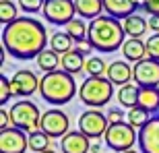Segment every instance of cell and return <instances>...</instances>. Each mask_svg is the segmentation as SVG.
Returning <instances> with one entry per match:
<instances>
[{
  "mask_svg": "<svg viewBox=\"0 0 159 153\" xmlns=\"http://www.w3.org/2000/svg\"><path fill=\"white\" fill-rule=\"evenodd\" d=\"M46 44H50L46 27L33 17L23 15L2 29V48L17 60L37 58L46 50Z\"/></svg>",
  "mask_w": 159,
  "mask_h": 153,
  "instance_id": "obj_1",
  "label": "cell"
},
{
  "mask_svg": "<svg viewBox=\"0 0 159 153\" xmlns=\"http://www.w3.org/2000/svg\"><path fill=\"white\" fill-rule=\"evenodd\" d=\"M124 35L126 33H124L122 21L110 17V15H101L89 23L87 39L91 41L93 50L101 54H112L116 50H122L124 41H126Z\"/></svg>",
  "mask_w": 159,
  "mask_h": 153,
  "instance_id": "obj_2",
  "label": "cell"
},
{
  "mask_svg": "<svg viewBox=\"0 0 159 153\" xmlns=\"http://www.w3.org/2000/svg\"><path fill=\"white\" fill-rule=\"evenodd\" d=\"M39 95L50 106H64L79 95L75 76L64 71H52L39 79Z\"/></svg>",
  "mask_w": 159,
  "mask_h": 153,
  "instance_id": "obj_3",
  "label": "cell"
},
{
  "mask_svg": "<svg viewBox=\"0 0 159 153\" xmlns=\"http://www.w3.org/2000/svg\"><path fill=\"white\" fill-rule=\"evenodd\" d=\"M114 95V85L107 76H87L79 87V100L89 110H99L110 104Z\"/></svg>",
  "mask_w": 159,
  "mask_h": 153,
  "instance_id": "obj_4",
  "label": "cell"
},
{
  "mask_svg": "<svg viewBox=\"0 0 159 153\" xmlns=\"http://www.w3.org/2000/svg\"><path fill=\"white\" fill-rule=\"evenodd\" d=\"M11 120L15 128L25 130L27 135L39 130V122H41V112L39 108L29 100H19L11 106Z\"/></svg>",
  "mask_w": 159,
  "mask_h": 153,
  "instance_id": "obj_5",
  "label": "cell"
},
{
  "mask_svg": "<svg viewBox=\"0 0 159 153\" xmlns=\"http://www.w3.org/2000/svg\"><path fill=\"white\" fill-rule=\"evenodd\" d=\"M103 141L112 151L124 153L134 147V143H139V135H136V128H132L128 122H118L107 126Z\"/></svg>",
  "mask_w": 159,
  "mask_h": 153,
  "instance_id": "obj_6",
  "label": "cell"
},
{
  "mask_svg": "<svg viewBox=\"0 0 159 153\" xmlns=\"http://www.w3.org/2000/svg\"><path fill=\"white\" fill-rule=\"evenodd\" d=\"M75 12H77L75 0H46L41 15L52 25H68L75 19Z\"/></svg>",
  "mask_w": 159,
  "mask_h": 153,
  "instance_id": "obj_7",
  "label": "cell"
},
{
  "mask_svg": "<svg viewBox=\"0 0 159 153\" xmlns=\"http://www.w3.org/2000/svg\"><path fill=\"white\" fill-rule=\"evenodd\" d=\"M39 128L50 139H62L66 132H70V120H68V116L62 110L52 108V110H46V112L41 114Z\"/></svg>",
  "mask_w": 159,
  "mask_h": 153,
  "instance_id": "obj_8",
  "label": "cell"
},
{
  "mask_svg": "<svg viewBox=\"0 0 159 153\" xmlns=\"http://www.w3.org/2000/svg\"><path fill=\"white\" fill-rule=\"evenodd\" d=\"M107 126H110V120L99 110H87V112H83L79 116V130L85 137H89L91 141L101 139V137L106 135Z\"/></svg>",
  "mask_w": 159,
  "mask_h": 153,
  "instance_id": "obj_9",
  "label": "cell"
},
{
  "mask_svg": "<svg viewBox=\"0 0 159 153\" xmlns=\"http://www.w3.org/2000/svg\"><path fill=\"white\" fill-rule=\"evenodd\" d=\"M29 149V135L21 128L0 130V153H25Z\"/></svg>",
  "mask_w": 159,
  "mask_h": 153,
  "instance_id": "obj_10",
  "label": "cell"
},
{
  "mask_svg": "<svg viewBox=\"0 0 159 153\" xmlns=\"http://www.w3.org/2000/svg\"><path fill=\"white\" fill-rule=\"evenodd\" d=\"M11 89H12V97H29L35 91H39V79L33 71H17L11 79Z\"/></svg>",
  "mask_w": 159,
  "mask_h": 153,
  "instance_id": "obj_11",
  "label": "cell"
},
{
  "mask_svg": "<svg viewBox=\"0 0 159 153\" xmlns=\"http://www.w3.org/2000/svg\"><path fill=\"white\" fill-rule=\"evenodd\" d=\"M134 76L132 81L139 87H159V60L145 58L132 66Z\"/></svg>",
  "mask_w": 159,
  "mask_h": 153,
  "instance_id": "obj_12",
  "label": "cell"
},
{
  "mask_svg": "<svg viewBox=\"0 0 159 153\" xmlns=\"http://www.w3.org/2000/svg\"><path fill=\"white\" fill-rule=\"evenodd\" d=\"M141 153H159V114L151 116L145 126L139 130Z\"/></svg>",
  "mask_w": 159,
  "mask_h": 153,
  "instance_id": "obj_13",
  "label": "cell"
},
{
  "mask_svg": "<svg viewBox=\"0 0 159 153\" xmlns=\"http://www.w3.org/2000/svg\"><path fill=\"white\" fill-rule=\"evenodd\" d=\"M60 151L62 153H89L91 151V139L85 137L81 130H70L60 139Z\"/></svg>",
  "mask_w": 159,
  "mask_h": 153,
  "instance_id": "obj_14",
  "label": "cell"
},
{
  "mask_svg": "<svg viewBox=\"0 0 159 153\" xmlns=\"http://www.w3.org/2000/svg\"><path fill=\"white\" fill-rule=\"evenodd\" d=\"M107 79L112 81V85H118V87H124V85H128L132 81V76H134V71H132V66L126 62V60H114L107 64Z\"/></svg>",
  "mask_w": 159,
  "mask_h": 153,
  "instance_id": "obj_15",
  "label": "cell"
},
{
  "mask_svg": "<svg viewBox=\"0 0 159 153\" xmlns=\"http://www.w3.org/2000/svg\"><path fill=\"white\" fill-rule=\"evenodd\" d=\"M136 2L134 0H103V11L106 15L118 19V21H124L126 17L134 15L136 12Z\"/></svg>",
  "mask_w": 159,
  "mask_h": 153,
  "instance_id": "obj_16",
  "label": "cell"
},
{
  "mask_svg": "<svg viewBox=\"0 0 159 153\" xmlns=\"http://www.w3.org/2000/svg\"><path fill=\"white\" fill-rule=\"evenodd\" d=\"M122 54L126 62H141V60L149 58L147 54V41H143L141 37H128L122 46Z\"/></svg>",
  "mask_w": 159,
  "mask_h": 153,
  "instance_id": "obj_17",
  "label": "cell"
},
{
  "mask_svg": "<svg viewBox=\"0 0 159 153\" xmlns=\"http://www.w3.org/2000/svg\"><path fill=\"white\" fill-rule=\"evenodd\" d=\"M79 19L93 21L103 15V0H75Z\"/></svg>",
  "mask_w": 159,
  "mask_h": 153,
  "instance_id": "obj_18",
  "label": "cell"
},
{
  "mask_svg": "<svg viewBox=\"0 0 159 153\" xmlns=\"http://www.w3.org/2000/svg\"><path fill=\"white\" fill-rule=\"evenodd\" d=\"M85 62H87V58L72 48L70 52H66L64 56H62V60H60V68L75 76V75H79V72L85 71Z\"/></svg>",
  "mask_w": 159,
  "mask_h": 153,
  "instance_id": "obj_19",
  "label": "cell"
},
{
  "mask_svg": "<svg viewBox=\"0 0 159 153\" xmlns=\"http://www.w3.org/2000/svg\"><path fill=\"white\" fill-rule=\"evenodd\" d=\"M122 27H124V33L128 37H143L145 31L149 29V19H145L143 15L134 12L122 21Z\"/></svg>",
  "mask_w": 159,
  "mask_h": 153,
  "instance_id": "obj_20",
  "label": "cell"
},
{
  "mask_svg": "<svg viewBox=\"0 0 159 153\" xmlns=\"http://www.w3.org/2000/svg\"><path fill=\"white\" fill-rule=\"evenodd\" d=\"M139 106L149 114H159V87H141L139 93Z\"/></svg>",
  "mask_w": 159,
  "mask_h": 153,
  "instance_id": "obj_21",
  "label": "cell"
},
{
  "mask_svg": "<svg viewBox=\"0 0 159 153\" xmlns=\"http://www.w3.org/2000/svg\"><path fill=\"white\" fill-rule=\"evenodd\" d=\"M139 93H141V87L136 83H128L118 89V104L126 110H132L139 106Z\"/></svg>",
  "mask_w": 159,
  "mask_h": 153,
  "instance_id": "obj_22",
  "label": "cell"
},
{
  "mask_svg": "<svg viewBox=\"0 0 159 153\" xmlns=\"http://www.w3.org/2000/svg\"><path fill=\"white\" fill-rule=\"evenodd\" d=\"M50 48H52L56 54H62L64 56L66 52H70L75 48V39H72L66 31H56L50 35Z\"/></svg>",
  "mask_w": 159,
  "mask_h": 153,
  "instance_id": "obj_23",
  "label": "cell"
},
{
  "mask_svg": "<svg viewBox=\"0 0 159 153\" xmlns=\"http://www.w3.org/2000/svg\"><path fill=\"white\" fill-rule=\"evenodd\" d=\"M60 60H62V56H60V54H56L52 48H46V50H43V52H41L39 56L35 58V62H37V66H39V71L52 72V71H56V68H58Z\"/></svg>",
  "mask_w": 159,
  "mask_h": 153,
  "instance_id": "obj_24",
  "label": "cell"
},
{
  "mask_svg": "<svg viewBox=\"0 0 159 153\" xmlns=\"http://www.w3.org/2000/svg\"><path fill=\"white\" fill-rule=\"evenodd\" d=\"M149 120H151V114H149L147 110H143L141 106H136V108H132V110L126 112V122H128L132 128H136V130H141Z\"/></svg>",
  "mask_w": 159,
  "mask_h": 153,
  "instance_id": "obj_25",
  "label": "cell"
},
{
  "mask_svg": "<svg viewBox=\"0 0 159 153\" xmlns=\"http://www.w3.org/2000/svg\"><path fill=\"white\" fill-rule=\"evenodd\" d=\"M85 72L89 76H106L107 75V64L101 56H89L85 62Z\"/></svg>",
  "mask_w": 159,
  "mask_h": 153,
  "instance_id": "obj_26",
  "label": "cell"
},
{
  "mask_svg": "<svg viewBox=\"0 0 159 153\" xmlns=\"http://www.w3.org/2000/svg\"><path fill=\"white\" fill-rule=\"evenodd\" d=\"M87 31H89V25L85 23V19H72L70 23L66 25V33L75 39V44L87 39Z\"/></svg>",
  "mask_w": 159,
  "mask_h": 153,
  "instance_id": "obj_27",
  "label": "cell"
},
{
  "mask_svg": "<svg viewBox=\"0 0 159 153\" xmlns=\"http://www.w3.org/2000/svg\"><path fill=\"white\" fill-rule=\"evenodd\" d=\"M50 137L43 132V130H35V132H29V151L33 153H41L46 151V149H50Z\"/></svg>",
  "mask_w": 159,
  "mask_h": 153,
  "instance_id": "obj_28",
  "label": "cell"
},
{
  "mask_svg": "<svg viewBox=\"0 0 159 153\" xmlns=\"http://www.w3.org/2000/svg\"><path fill=\"white\" fill-rule=\"evenodd\" d=\"M17 19V4H12L11 0H0V23L11 25Z\"/></svg>",
  "mask_w": 159,
  "mask_h": 153,
  "instance_id": "obj_29",
  "label": "cell"
},
{
  "mask_svg": "<svg viewBox=\"0 0 159 153\" xmlns=\"http://www.w3.org/2000/svg\"><path fill=\"white\" fill-rule=\"evenodd\" d=\"M17 4L25 15H35V12L43 11L46 0H17Z\"/></svg>",
  "mask_w": 159,
  "mask_h": 153,
  "instance_id": "obj_30",
  "label": "cell"
},
{
  "mask_svg": "<svg viewBox=\"0 0 159 153\" xmlns=\"http://www.w3.org/2000/svg\"><path fill=\"white\" fill-rule=\"evenodd\" d=\"M147 54H149V58L159 60V33H153L147 39Z\"/></svg>",
  "mask_w": 159,
  "mask_h": 153,
  "instance_id": "obj_31",
  "label": "cell"
},
{
  "mask_svg": "<svg viewBox=\"0 0 159 153\" xmlns=\"http://www.w3.org/2000/svg\"><path fill=\"white\" fill-rule=\"evenodd\" d=\"M12 97V89H11V81L6 79L4 75L0 76V104H6V101Z\"/></svg>",
  "mask_w": 159,
  "mask_h": 153,
  "instance_id": "obj_32",
  "label": "cell"
},
{
  "mask_svg": "<svg viewBox=\"0 0 159 153\" xmlns=\"http://www.w3.org/2000/svg\"><path fill=\"white\" fill-rule=\"evenodd\" d=\"M107 120H110V124L124 122V110L122 108H110L107 110Z\"/></svg>",
  "mask_w": 159,
  "mask_h": 153,
  "instance_id": "obj_33",
  "label": "cell"
},
{
  "mask_svg": "<svg viewBox=\"0 0 159 153\" xmlns=\"http://www.w3.org/2000/svg\"><path fill=\"white\" fill-rule=\"evenodd\" d=\"M143 11L149 12L151 17H159V0H145Z\"/></svg>",
  "mask_w": 159,
  "mask_h": 153,
  "instance_id": "obj_34",
  "label": "cell"
},
{
  "mask_svg": "<svg viewBox=\"0 0 159 153\" xmlns=\"http://www.w3.org/2000/svg\"><path fill=\"white\" fill-rule=\"evenodd\" d=\"M75 50L81 52L83 56H87V54H91L93 46H91V41H89V39H83V41H77V44H75Z\"/></svg>",
  "mask_w": 159,
  "mask_h": 153,
  "instance_id": "obj_35",
  "label": "cell"
},
{
  "mask_svg": "<svg viewBox=\"0 0 159 153\" xmlns=\"http://www.w3.org/2000/svg\"><path fill=\"white\" fill-rule=\"evenodd\" d=\"M11 124H12V120H11V112H6L4 108H2V110H0V130L11 128Z\"/></svg>",
  "mask_w": 159,
  "mask_h": 153,
  "instance_id": "obj_36",
  "label": "cell"
},
{
  "mask_svg": "<svg viewBox=\"0 0 159 153\" xmlns=\"http://www.w3.org/2000/svg\"><path fill=\"white\" fill-rule=\"evenodd\" d=\"M149 29L153 33H159V17H149Z\"/></svg>",
  "mask_w": 159,
  "mask_h": 153,
  "instance_id": "obj_37",
  "label": "cell"
},
{
  "mask_svg": "<svg viewBox=\"0 0 159 153\" xmlns=\"http://www.w3.org/2000/svg\"><path fill=\"white\" fill-rule=\"evenodd\" d=\"M91 153H99V139L91 141Z\"/></svg>",
  "mask_w": 159,
  "mask_h": 153,
  "instance_id": "obj_38",
  "label": "cell"
},
{
  "mask_svg": "<svg viewBox=\"0 0 159 153\" xmlns=\"http://www.w3.org/2000/svg\"><path fill=\"white\" fill-rule=\"evenodd\" d=\"M136 2V6H139V8H143V4H145V0H134Z\"/></svg>",
  "mask_w": 159,
  "mask_h": 153,
  "instance_id": "obj_39",
  "label": "cell"
},
{
  "mask_svg": "<svg viewBox=\"0 0 159 153\" xmlns=\"http://www.w3.org/2000/svg\"><path fill=\"white\" fill-rule=\"evenodd\" d=\"M41 153H58V151H54V149H46V151H41Z\"/></svg>",
  "mask_w": 159,
  "mask_h": 153,
  "instance_id": "obj_40",
  "label": "cell"
},
{
  "mask_svg": "<svg viewBox=\"0 0 159 153\" xmlns=\"http://www.w3.org/2000/svg\"><path fill=\"white\" fill-rule=\"evenodd\" d=\"M124 153H141V151H134V149H130V151H124Z\"/></svg>",
  "mask_w": 159,
  "mask_h": 153,
  "instance_id": "obj_41",
  "label": "cell"
}]
</instances>
